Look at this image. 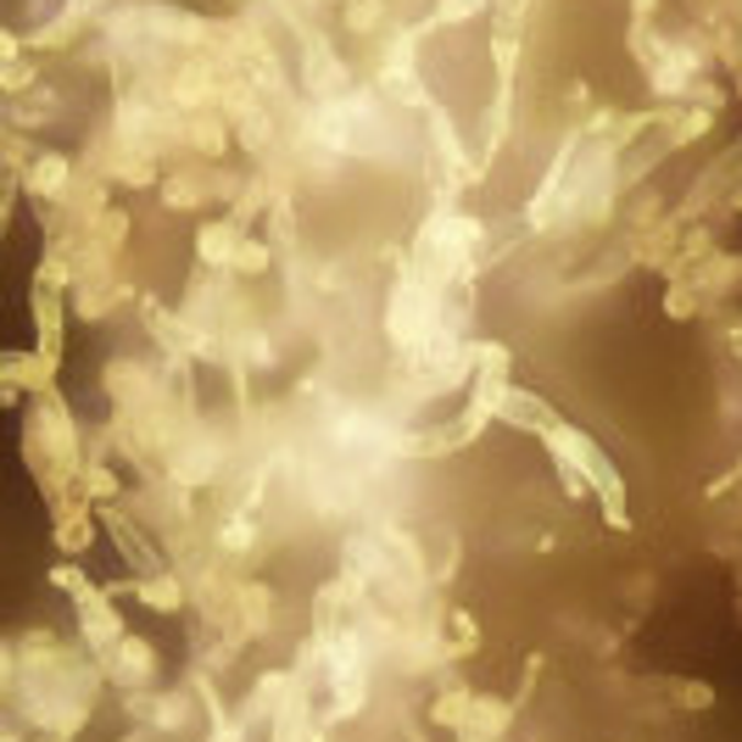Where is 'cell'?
I'll return each instance as SVG.
<instances>
[{"instance_id": "cell-1", "label": "cell", "mask_w": 742, "mask_h": 742, "mask_svg": "<svg viewBox=\"0 0 742 742\" xmlns=\"http://www.w3.org/2000/svg\"><path fill=\"white\" fill-rule=\"evenodd\" d=\"M498 419H503V425H514V430H525V436H547V430L558 425L553 402H542V396H536V391H525V385H509V391H503Z\"/></svg>"}, {"instance_id": "cell-4", "label": "cell", "mask_w": 742, "mask_h": 742, "mask_svg": "<svg viewBox=\"0 0 742 742\" xmlns=\"http://www.w3.org/2000/svg\"><path fill=\"white\" fill-rule=\"evenodd\" d=\"M140 592H145V603H156L162 614H174V609H185V592H179V581H145Z\"/></svg>"}, {"instance_id": "cell-2", "label": "cell", "mask_w": 742, "mask_h": 742, "mask_svg": "<svg viewBox=\"0 0 742 742\" xmlns=\"http://www.w3.org/2000/svg\"><path fill=\"white\" fill-rule=\"evenodd\" d=\"M240 240H245V229L234 223V218H218V223H201V234H196V245H201V263H234V252H240Z\"/></svg>"}, {"instance_id": "cell-3", "label": "cell", "mask_w": 742, "mask_h": 742, "mask_svg": "<svg viewBox=\"0 0 742 742\" xmlns=\"http://www.w3.org/2000/svg\"><path fill=\"white\" fill-rule=\"evenodd\" d=\"M156 670V658H151V647L145 642H123V658H118V665H112V676L123 681V687H140L145 676Z\"/></svg>"}]
</instances>
